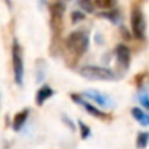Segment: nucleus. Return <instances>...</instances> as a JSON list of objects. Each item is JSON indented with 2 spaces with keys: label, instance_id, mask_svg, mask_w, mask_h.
I'll return each instance as SVG.
<instances>
[{
  "label": "nucleus",
  "instance_id": "14",
  "mask_svg": "<svg viewBox=\"0 0 149 149\" xmlns=\"http://www.w3.org/2000/svg\"><path fill=\"white\" fill-rule=\"evenodd\" d=\"M79 129H81V136H82V139H88V137L91 136V129H89L85 123L79 121Z\"/></svg>",
  "mask_w": 149,
  "mask_h": 149
},
{
  "label": "nucleus",
  "instance_id": "11",
  "mask_svg": "<svg viewBox=\"0 0 149 149\" xmlns=\"http://www.w3.org/2000/svg\"><path fill=\"white\" fill-rule=\"evenodd\" d=\"M136 145L139 149H145L149 145V132H140L136 139Z\"/></svg>",
  "mask_w": 149,
  "mask_h": 149
},
{
  "label": "nucleus",
  "instance_id": "18",
  "mask_svg": "<svg viewBox=\"0 0 149 149\" xmlns=\"http://www.w3.org/2000/svg\"><path fill=\"white\" fill-rule=\"evenodd\" d=\"M63 120H64V123H66V124H67V126H69L72 130H74V124H73V121H72V120H69L66 116H63Z\"/></svg>",
  "mask_w": 149,
  "mask_h": 149
},
{
  "label": "nucleus",
  "instance_id": "19",
  "mask_svg": "<svg viewBox=\"0 0 149 149\" xmlns=\"http://www.w3.org/2000/svg\"><path fill=\"white\" fill-rule=\"evenodd\" d=\"M60 2H66V0H60Z\"/></svg>",
  "mask_w": 149,
  "mask_h": 149
},
{
  "label": "nucleus",
  "instance_id": "4",
  "mask_svg": "<svg viewBox=\"0 0 149 149\" xmlns=\"http://www.w3.org/2000/svg\"><path fill=\"white\" fill-rule=\"evenodd\" d=\"M130 25H132V32L134 35V38L142 40L145 37V29H146V22H145V16L142 13V10L139 8H134L132 10L130 15Z\"/></svg>",
  "mask_w": 149,
  "mask_h": 149
},
{
  "label": "nucleus",
  "instance_id": "3",
  "mask_svg": "<svg viewBox=\"0 0 149 149\" xmlns=\"http://www.w3.org/2000/svg\"><path fill=\"white\" fill-rule=\"evenodd\" d=\"M12 67H13L15 81L21 86L22 81H24V54H22V48L16 40L12 44Z\"/></svg>",
  "mask_w": 149,
  "mask_h": 149
},
{
  "label": "nucleus",
  "instance_id": "1",
  "mask_svg": "<svg viewBox=\"0 0 149 149\" xmlns=\"http://www.w3.org/2000/svg\"><path fill=\"white\" fill-rule=\"evenodd\" d=\"M66 47L76 56H82L86 53L89 47V35L85 31L70 32L66 38Z\"/></svg>",
  "mask_w": 149,
  "mask_h": 149
},
{
  "label": "nucleus",
  "instance_id": "16",
  "mask_svg": "<svg viewBox=\"0 0 149 149\" xmlns=\"http://www.w3.org/2000/svg\"><path fill=\"white\" fill-rule=\"evenodd\" d=\"M116 0H97V5L101 8H113Z\"/></svg>",
  "mask_w": 149,
  "mask_h": 149
},
{
  "label": "nucleus",
  "instance_id": "6",
  "mask_svg": "<svg viewBox=\"0 0 149 149\" xmlns=\"http://www.w3.org/2000/svg\"><path fill=\"white\" fill-rule=\"evenodd\" d=\"M116 57H117V61H118L120 67L123 70H126L130 64V50L124 44H118L116 47Z\"/></svg>",
  "mask_w": 149,
  "mask_h": 149
},
{
  "label": "nucleus",
  "instance_id": "15",
  "mask_svg": "<svg viewBox=\"0 0 149 149\" xmlns=\"http://www.w3.org/2000/svg\"><path fill=\"white\" fill-rule=\"evenodd\" d=\"M139 102L142 104V107H145L146 110H149V95L148 94H140L139 95Z\"/></svg>",
  "mask_w": 149,
  "mask_h": 149
},
{
  "label": "nucleus",
  "instance_id": "12",
  "mask_svg": "<svg viewBox=\"0 0 149 149\" xmlns=\"http://www.w3.org/2000/svg\"><path fill=\"white\" fill-rule=\"evenodd\" d=\"M63 13H64V5L61 2H57V3H54L51 6V15H53L54 19H58L60 21L61 16H63Z\"/></svg>",
  "mask_w": 149,
  "mask_h": 149
},
{
  "label": "nucleus",
  "instance_id": "13",
  "mask_svg": "<svg viewBox=\"0 0 149 149\" xmlns=\"http://www.w3.org/2000/svg\"><path fill=\"white\" fill-rule=\"evenodd\" d=\"M78 3H79V8L88 13H92L94 12V3H92V0H78Z\"/></svg>",
  "mask_w": 149,
  "mask_h": 149
},
{
  "label": "nucleus",
  "instance_id": "17",
  "mask_svg": "<svg viewBox=\"0 0 149 149\" xmlns=\"http://www.w3.org/2000/svg\"><path fill=\"white\" fill-rule=\"evenodd\" d=\"M85 19V15L82 13V10L81 12H73L72 13V21L74 22V24H78V22H81V21H84Z\"/></svg>",
  "mask_w": 149,
  "mask_h": 149
},
{
  "label": "nucleus",
  "instance_id": "8",
  "mask_svg": "<svg viewBox=\"0 0 149 149\" xmlns=\"http://www.w3.org/2000/svg\"><path fill=\"white\" fill-rule=\"evenodd\" d=\"M28 116H29V110H28V108H25L24 111H19V113L13 117L12 129H13L15 132H19V130L25 126V123H26V120H28Z\"/></svg>",
  "mask_w": 149,
  "mask_h": 149
},
{
  "label": "nucleus",
  "instance_id": "5",
  "mask_svg": "<svg viewBox=\"0 0 149 149\" xmlns=\"http://www.w3.org/2000/svg\"><path fill=\"white\" fill-rule=\"evenodd\" d=\"M81 95L85 97V98H88V100H91V101H94V102L98 104L100 107H104V108L113 107V100H111L108 95L102 94V92H98V91H85V92H82Z\"/></svg>",
  "mask_w": 149,
  "mask_h": 149
},
{
  "label": "nucleus",
  "instance_id": "10",
  "mask_svg": "<svg viewBox=\"0 0 149 149\" xmlns=\"http://www.w3.org/2000/svg\"><path fill=\"white\" fill-rule=\"evenodd\" d=\"M132 116L134 120H137L142 126H149V113H145L143 110L134 107L132 108Z\"/></svg>",
  "mask_w": 149,
  "mask_h": 149
},
{
  "label": "nucleus",
  "instance_id": "7",
  "mask_svg": "<svg viewBox=\"0 0 149 149\" xmlns=\"http://www.w3.org/2000/svg\"><path fill=\"white\" fill-rule=\"evenodd\" d=\"M73 98V101H76L78 104H81V105H84V108L91 114V116H94V117H98V118H105L107 116H105V113H102L101 110H98L95 105H92L91 102H88V101H84V100H79L76 95H73L72 97Z\"/></svg>",
  "mask_w": 149,
  "mask_h": 149
},
{
  "label": "nucleus",
  "instance_id": "2",
  "mask_svg": "<svg viewBox=\"0 0 149 149\" xmlns=\"http://www.w3.org/2000/svg\"><path fill=\"white\" fill-rule=\"evenodd\" d=\"M79 74L89 81H114L117 78L111 69L102 66H82L79 69Z\"/></svg>",
  "mask_w": 149,
  "mask_h": 149
},
{
  "label": "nucleus",
  "instance_id": "9",
  "mask_svg": "<svg viewBox=\"0 0 149 149\" xmlns=\"http://www.w3.org/2000/svg\"><path fill=\"white\" fill-rule=\"evenodd\" d=\"M54 95V91L50 88V86H47V85H44V86H41L40 88V91L37 92V104L38 105H42L48 98H51Z\"/></svg>",
  "mask_w": 149,
  "mask_h": 149
}]
</instances>
